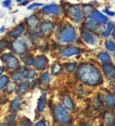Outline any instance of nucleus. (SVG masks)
I'll use <instances>...</instances> for the list:
<instances>
[{"mask_svg": "<svg viewBox=\"0 0 115 126\" xmlns=\"http://www.w3.org/2000/svg\"><path fill=\"white\" fill-rule=\"evenodd\" d=\"M77 78L84 84L91 87L98 86L102 82V74L99 69L94 65L88 63H84L79 67L77 71Z\"/></svg>", "mask_w": 115, "mask_h": 126, "instance_id": "f257e3e1", "label": "nucleus"}, {"mask_svg": "<svg viewBox=\"0 0 115 126\" xmlns=\"http://www.w3.org/2000/svg\"><path fill=\"white\" fill-rule=\"evenodd\" d=\"M57 37L58 42H65V43L72 42L76 39V30L71 24H64L58 31Z\"/></svg>", "mask_w": 115, "mask_h": 126, "instance_id": "f03ea898", "label": "nucleus"}, {"mask_svg": "<svg viewBox=\"0 0 115 126\" xmlns=\"http://www.w3.org/2000/svg\"><path fill=\"white\" fill-rule=\"evenodd\" d=\"M53 114L56 121L60 124H67L72 120V117L68 113V111L66 110V108L60 105H55V107L53 109Z\"/></svg>", "mask_w": 115, "mask_h": 126, "instance_id": "7ed1b4c3", "label": "nucleus"}, {"mask_svg": "<svg viewBox=\"0 0 115 126\" xmlns=\"http://www.w3.org/2000/svg\"><path fill=\"white\" fill-rule=\"evenodd\" d=\"M1 61L5 62L7 66V68L10 69H16L19 67L18 60L11 53H6L5 55H3L1 57Z\"/></svg>", "mask_w": 115, "mask_h": 126, "instance_id": "20e7f679", "label": "nucleus"}, {"mask_svg": "<svg viewBox=\"0 0 115 126\" xmlns=\"http://www.w3.org/2000/svg\"><path fill=\"white\" fill-rule=\"evenodd\" d=\"M68 15L73 19L74 22L79 23L83 20V14H82V9L79 5H71L68 7Z\"/></svg>", "mask_w": 115, "mask_h": 126, "instance_id": "39448f33", "label": "nucleus"}, {"mask_svg": "<svg viewBox=\"0 0 115 126\" xmlns=\"http://www.w3.org/2000/svg\"><path fill=\"white\" fill-rule=\"evenodd\" d=\"M14 51L19 55L24 54L27 51V45L23 40H15L12 43Z\"/></svg>", "mask_w": 115, "mask_h": 126, "instance_id": "423d86ee", "label": "nucleus"}, {"mask_svg": "<svg viewBox=\"0 0 115 126\" xmlns=\"http://www.w3.org/2000/svg\"><path fill=\"white\" fill-rule=\"evenodd\" d=\"M47 64H48V59L44 55L39 56L36 59H34L33 65L37 70H43L47 67Z\"/></svg>", "mask_w": 115, "mask_h": 126, "instance_id": "0eeeda50", "label": "nucleus"}, {"mask_svg": "<svg viewBox=\"0 0 115 126\" xmlns=\"http://www.w3.org/2000/svg\"><path fill=\"white\" fill-rule=\"evenodd\" d=\"M42 12L47 15H56L58 16L61 14V9L60 6L58 5H48L42 7Z\"/></svg>", "mask_w": 115, "mask_h": 126, "instance_id": "6e6552de", "label": "nucleus"}, {"mask_svg": "<svg viewBox=\"0 0 115 126\" xmlns=\"http://www.w3.org/2000/svg\"><path fill=\"white\" fill-rule=\"evenodd\" d=\"M81 36H82V38H83V40H84L85 42H87L88 44H91V45L96 44L97 38L94 33H92L91 32L83 31L82 32V33H81Z\"/></svg>", "mask_w": 115, "mask_h": 126, "instance_id": "1a4fd4ad", "label": "nucleus"}, {"mask_svg": "<svg viewBox=\"0 0 115 126\" xmlns=\"http://www.w3.org/2000/svg\"><path fill=\"white\" fill-rule=\"evenodd\" d=\"M80 52V49L76 46H69V47H67L65 49H63L61 50V56L62 57H70L72 55H76V54H78Z\"/></svg>", "mask_w": 115, "mask_h": 126, "instance_id": "9d476101", "label": "nucleus"}, {"mask_svg": "<svg viewBox=\"0 0 115 126\" xmlns=\"http://www.w3.org/2000/svg\"><path fill=\"white\" fill-rule=\"evenodd\" d=\"M89 17L91 18V20L96 22V23H102V24L108 23V18L105 16H103L102 14H101V12H99V11H94Z\"/></svg>", "mask_w": 115, "mask_h": 126, "instance_id": "9b49d317", "label": "nucleus"}, {"mask_svg": "<svg viewBox=\"0 0 115 126\" xmlns=\"http://www.w3.org/2000/svg\"><path fill=\"white\" fill-rule=\"evenodd\" d=\"M24 31H25V26H24V24H21L17 25V26L13 29L12 31H10L9 32L7 33V35L11 38H16V37H19L21 36L22 34L24 33Z\"/></svg>", "mask_w": 115, "mask_h": 126, "instance_id": "f8f14e48", "label": "nucleus"}, {"mask_svg": "<svg viewBox=\"0 0 115 126\" xmlns=\"http://www.w3.org/2000/svg\"><path fill=\"white\" fill-rule=\"evenodd\" d=\"M26 69L24 67H18V68H16L15 72H14L12 74V79L16 81V80H20V79H23L25 77V74H26Z\"/></svg>", "mask_w": 115, "mask_h": 126, "instance_id": "ddd939ff", "label": "nucleus"}, {"mask_svg": "<svg viewBox=\"0 0 115 126\" xmlns=\"http://www.w3.org/2000/svg\"><path fill=\"white\" fill-rule=\"evenodd\" d=\"M54 28H55V24L53 22H43L41 24V32L42 34H48L50 33V32H52Z\"/></svg>", "mask_w": 115, "mask_h": 126, "instance_id": "4468645a", "label": "nucleus"}, {"mask_svg": "<svg viewBox=\"0 0 115 126\" xmlns=\"http://www.w3.org/2000/svg\"><path fill=\"white\" fill-rule=\"evenodd\" d=\"M102 70L104 72V74L108 78H111L113 79L114 77L115 74V68L114 66L112 64V63H108V64H104L102 66Z\"/></svg>", "mask_w": 115, "mask_h": 126, "instance_id": "2eb2a0df", "label": "nucleus"}, {"mask_svg": "<svg viewBox=\"0 0 115 126\" xmlns=\"http://www.w3.org/2000/svg\"><path fill=\"white\" fill-rule=\"evenodd\" d=\"M27 24L31 28H36L40 24V18L36 15H32L27 18Z\"/></svg>", "mask_w": 115, "mask_h": 126, "instance_id": "dca6fc26", "label": "nucleus"}, {"mask_svg": "<svg viewBox=\"0 0 115 126\" xmlns=\"http://www.w3.org/2000/svg\"><path fill=\"white\" fill-rule=\"evenodd\" d=\"M22 102H23V98L21 96L15 97L11 103V109L16 113V111H18L20 109V107H21Z\"/></svg>", "mask_w": 115, "mask_h": 126, "instance_id": "f3484780", "label": "nucleus"}, {"mask_svg": "<svg viewBox=\"0 0 115 126\" xmlns=\"http://www.w3.org/2000/svg\"><path fill=\"white\" fill-rule=\"evenodd\" d=\"M105 102H106V105L109 106L110 108H113L115 105V95L113 93H111V94H108L106 96H105Z\"/></svg>", "mask_w": 115, "mask_h": 126, "instance_id": "a211bd4d", "label": "nucleus"}, {"mask_svg": "<svg viewBox=\"0 0 115 126\" xmlns=\"http://www.w3.org/2000/svg\"><path fill=\"white\" fill-rule=\"evenodd\" d=\"M63 103H64V105H65L66 108H68L69 110H73L74 109V102L70 96L65 95L63 98Z\"/></svg>", "mask_w": 115, "mask_h": 126, "instance_id": "6ab92c4d", "label": "nucleus"}, {"mask_svg": "<svg viewBox=\"0 0 115 126\" xmlns=\"http://www.w3.org/2000/svg\"><path fill=\"white\" fill-rule=\"evenodd\" d=\"M104 120L106 122V124H108L109 126H114V115H113V113H105L104 114Z\"/></svg>", "mask_w": 115, "mask_h": 126, "instance_id": "aec40b11", "label": "nucleus"}, {"mask_svg": "<svg viewBox=\"0 0 115 126\" xmlns=\"http://www.w3.org/2000/svg\"><path fill=\"white\" fill-rule=\"evenodd\" d=\"M28 86H29V83H28V82H26V81L22 82L21 84H19L18 87H17V89H16V92H17V94H24V93L27 91Z\"/></svg>", "mask_w": 115, "mask_h": 126, "instance_id": "412c9836", "label": "nucleus"}, {"mask_svg": "<svg viewBox=\"0 0 115 126\" xmlns=\"http://www.w3.org/2000/svg\"><path fill=\"white\" fill-rule=\"evenodd\" d=\"M45 107H46V96H45V94H44V95H42L39 99V101H38L37 110L39 111V112H42V111L45 109Z\"/></svg>", "mask_w": 115, "mask_h": 126, "instance_id": "4be33fe9", "label": "nucleus"}, {"mask_svg": "<svg viewBox=\"0 0 115 126\" xmlns=\"http://www.w3.org/2000/svg\"><path fill=\"white\" fill-rule=\"evenodd\" d=\"M98 58L101 60L103 63H112V59H111V56L108 54L107 52H101L98 54Z\"/></svg>", "mask_w": 115, "mask_h": 126, "instance_id": "5701e85b", "label": "nucleus"}, {"mask_svg": "<svg viewBox=\"0 0 115 126\" xmlns=\"http://www.w3.org/2000/svg\"><path fill=\"white\" fill-rule=\"evenodd\" d=\"M94 11V6H92V5H84V7H83L82 14H84V16H86V17H89Z\"/></svg>", "mask_w": 115, "mask_h": 126, "instance_id": "b1692460", "label": "nucleus"}, {"mask_svg": "<svg viewBox=\"0 0 115 126\" xmlns=\"http://www.w3.org/2000/svg\"><path fill=\"white\" fill-rule=\"evenodd\" d=\"M113 28H114V24H113V23H112V22H108L107 27H106L105 31L102 32V36L103 37L110 36L111 32L113 31Z\"/></svg>", "mask_w": 115, "mask_h": 126, "instance_id": "393cba45", "label": "nucleus"}, {"mask_svg": "<svg viewBox=\"0 0 115 126\" xmlns=\"http://www.w3.org/2000/svg\"><path fill=\"white\" fill-rule=\"evenodd\" d=\"M24 63L25 64L26 66H31L33 65V62H34V59L33 57L31 55V54H27V55L24 56L23 58H22Z\"/></svg>", "mask_w": 115, "mask_h": 126, "instance_id": "a878e982", "label": "nucleus"}, {"mask_svg": "<svg viewBox=\"0 0 115 126\" xmlns=\"http://www.w3.org/2000/svg\"><path fill=\"white\" fill-rule=\"evenodd\" d=\"M86 28L90 31H94L98 28V23L93 21V20H89L87 23H86Z\"/></svg>", "mask_w": 115, "mask_h": 126, "instance_id": "bb28decb", "label": "nucleus"}, {"mask_svg": "<svg viewBox=\"0 0 115 126\" xmlns=\"http://www.w3.org/2000/svg\"><path fill=\"white\" fill-rule=\"evenodd\" d=\"M15 118H16V113L15 112H14V113H10L9 115L7 116V124L9 126H13L14 124V121H15Z\"/></svg>", "mask_w": 115, "mask_h": 126, "instance_id": "cd10ccee", "label": "nucleus"}, {"mask_svg": "<svg viewBox=\"0 0 115 126\" xmlns=\"http://www.w3.org/2000/svg\"><path fill=\"white\" fill-rule=\"evenodd\" d=\"M8 82H9V78L7 76L0 77V90L3 89L8 84Z\"/></svg>", "mask_w": 115, "mask_h": 126, "instance_id": "c85d7f7f", "label": "nucleus"}, {"mask_svg": "<svg viewBox=\"0 0 115 126\" xmlns=\"http://www.w3.org/2000/svg\"><path fill=\"white\" fill-rule=\"evenodd\" d=\"M105 47L109 51H114L115 50V44L113 41H106L105 42Z\"/></svg>", "mask_w": 115, "mask_h": 126, "instance_id": "c756f323", "label": "nucleus"}, {"mask_svg": "<svg viewBox=\"0 0 115 126\" xmlns=\"http://www.w3.org/2000/svg\"><path fill=\"white\" fill-rule=\"evenodd\" d=\"M41 79L44 83H49L50 81V74L49 72H44V73L42 74L41 76Z\"/></svg>", "mask_w": 115, "mask_h": 126, "instance_id": "7c9ffc66", "label": "nucleus"}, {"mask_svg": "<svg viewBox=\"0 0 115 126\" xmlns=\"http://www.w3.org/2000/svg\"><path fill=\"white\" fill-rule=\"evenodd\" d=\"M61 65L59 63H55L54 65L52 66V72L53 74H58L61 71Z\"/></svg>", "mask_w": 115, "mask_h": 126, "instance_id": "2f4dec72", "label": "nucleus"}, {"mask_svg": "<svg viewBox=\"0 0 115 126\" xmlns=\"http://www.w3.org/2000/svg\"><path fill=\"white\" fill-rule=\"evenodd\" d=\"M76 67V63H68L66 65V69L68 72H73L75 70V68Z\"/></svg>", "mask_w": 115, "mask_h": 126, "instance_id": "473e14b6", "label": "nucleus"}, {"mask_svg": "<svg viewBox=\"0 0 115 126\" xmlns=\"http://www.w3.org/2000/svg\"><path fill=\"white\" fill-rule=\"evenodd\" d=\"M27 79H33L35 77H36V71L34 69H30V70H27V74H26Z\"/></svg>", "mask_w": 115, "mask_h": 126, "instance_id": "72a5a7b5", "label": "nucleus"}, {"mask_svg": "<svg viewBox=\"0 0 115 126\" xmlns=\"http://www.w3.org/2000/svg\"><path fill=\"white\" fill-rule=\"evenodd\" d=\"M42 36V33L41 32H38V31L31 32V37H32L33 39H40Z\"/></svg>", "mask_w": 115, "mask_h": 126, "instance_id": "f704fd0d", "label": "nucleus"}, {"mask_svg": "<svg viewBox=\"0 0 115 126\" xmlns=\"http://www.w3.org/2000/svg\"><path fill=\"white\" fill-rule=\"evenodd\" d=\"M21 126H31V122L26 117H24L22 119L21 122Z\"/></svg>", "mask_w": 115, "mask_h": 126, "instance_id": "c9c22d12", "label": "nucleus"}, {"mask_svg": "<svg viewBox=\"0 0 115 126\" xmlns=\"http://www.w3.org/2000/svg\"><path fill=\"white\" fill-rule=\"evenodd\" d=\"M8 41L5 39H3L0 41V50H3V49H5V48L8 47Z\"/></svg>", "mask_w": 115, "mask_h": 126, "instance_id": "e433bc0d", "label": "nucleus"}, {"mask_svg": "<svg viewBox=\"0 0 115 126\" xmlns=\"http://www.w3.org/2000/svg\"><path fill=\"white\" fill-rule=\"evenodd\" d=\"M16 87V85L14 83H10L9 86H7V92L8 93H12L13 91H14Z\"/></svg>", "mask_w": 115, "mask_h": 126, "instance_id": "4c0bfd02", "label": "nucleus"}, {"mask_svg": "<svg viewBox=\"0 0 115 126\" xmlns=\"http://www.w3.org/2000/svg\"><path fill=\"white\" fill-rule=\"evenodd\" d=\"M35 126H47V125H46V122H45V120L42 119V120L38 122V123L35 124Z\"/></svg>", "mask_w": 115, "mask_h": 126, "instance_id": "58836bf2", "label": "nucleus"}, {"mask_svg": "<svg viewBox=\"0 0 115 126\" xmlns=\"http://www.w3.org/2000/svg\"><path fill=\"white\" fill-rule=\"evenodd\" d=\"M11 4H12V2H11L10 0H8V1H4V2H3V5H4L5 7H10Z\"/></svg>", "mask_w": 115, "mask_h": 126, "instance_id": "ea45409f", "label": "nucleus"}, {"mask_svg": "<svg viewBox=\"0 0 115 126\" xmlns=\"http://www.w3.org/2000/svg\"><path fill=\"white\" fill-rule=\"evenodd\" d=\"M38 5H42V4H38V3L32 4V5H31L30 6H28V7H27V9H28V10H31V9H33L34 7H37Z\"/></svg>", "mask_w": 115, "mask_h": 126, "instance_id": "a19ab883", "label": "nucleus"}, {"mask_svg": "<svg viewBox=\"0 0 115 126\" xmlns=\"http://www.w3.org/2000/svg\"><path fill=\"white\" fill-rule=\"evenodd\" d=\"M6 100H7V97L5 96V95H3V96L0 97V104H5L6 102Z\"/></svg>", "mask_w": 115, "mask_h": 126, "instance_id": "79ce46f5", "label": "nucleus"}, {"mask_svg": "<svg viewBox=\"0 0 115 126\" xmlns=\"http://www.w3.org/2000/svg\"><path fill=\"white\" fill-rule=\"evenodd\" d=\"M37 84H38V81H35V80H34V81L32 82V83L29 84L28 87H30V88H34V87H35V86H36Z\"/></svg>", "mask_w": 115, "mask_h": 126, "instance_id": "37998d69", "label": "nucleus"}, {"mask_svg": "<svg viewBox=\"0 0 115 126\" xmlns=\"http://www.w3.org/2000/svg\"><path fill=\"white\" fill-rule=\"evenodd\" d=\"M104 12H105V13H107L108 15H109V16H114V12H111V11H109L108 9H105Z\"/></svg>", "mask_w": 115, "mask_h": 126, "instance_id": "c03bdc74", "label": "nucleus"}, {"mask_svg": "<svg viewBox=\"0 0 115 126\" xmlns=\"http://www.w3.org/2000/svg\"><path fill=\"white\" fill-rule=\"evenodd\" d=\"M21 3H22V5H26L29 4V1H21Z\"/></svg>", "mask_w": 115, "mask_h": 126, "instance_id": "a18cd8bd", "label": "nucleus"}, {"mask_svg": "<svg viewBox=\"0 0 115 126\" xmlns=\"http://www.w3.org/2000/svg\"><path fill=\"white\" fill-rule=\"evenodd\" d=\"M3 72H4V67H3V66H1V67H0V75H1Z\"/></svg>", "mask_w": 115, "mask_h": 126, "instance_id": "49530a36", "label": "nucleus"}, {"mask_svg": "<svg viewBox=\"0 0 115 126\" xmlns=\"http://www.w3.org/2000/svg\"><path fill=\"white\" fill-rule=\"evenodd\" d=\"M4 30H5V27L2 26L1 28H0V32H4Z\"/></svg>", "mask_w": 115, "mask_h": 126, "instance_id": "de8ad7c7", "label": "nucleus"}, {"mask_svg": "<svg viewBox=\"0 0 115 126\" xmlns=\"http://www.w3.org/2000/svg\"><path fill=\"white\" fill-rule=\"evenodd\" d=\"M0 126H8L6 124H0Z\"/></svg>", "mask_w": 115, "mask_h": 126, "instance_id": "09e8293b", "label": "nucleus"}, {"mask_svg": "<svg viewBox=\"0 0 115 126\" xmlns=\"http://www.w3.org/2000/svg\"><path fill=\"white\" fill-rule=\"evenodd\" d=\"M66 126H73V125H71V124H68V125H66Z\"/></svg>", "mask_w": 115, "mask_h": 126, "instance_id": "8fccbe9b", "label": "nucleus"}]
</instances>
